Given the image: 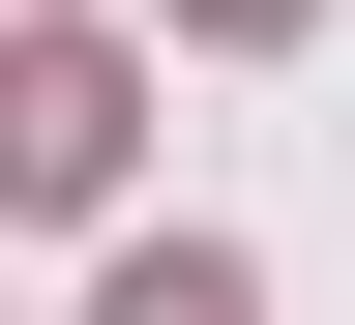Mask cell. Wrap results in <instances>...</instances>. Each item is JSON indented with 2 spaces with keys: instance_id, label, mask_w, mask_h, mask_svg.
<instances>
[{
  "instance_id": "obj_2",
  "label": "cell",
  "mask_w": 355,
  "mask_h": 325,
  "mask_svg": "<svg viewBox=\"0 0 355 325\" xmlns=\"http://www.w3.org/2000/svg\"><path fill=\"white\" fill-rule=\"evenodd\" d=\"M89 325H266V266L237 237H148V266H89Z\"/></svg>"
},
{
  "instance_id": "obj_1",
  "label": "cell",
  "mask_w": 355,
  "mask_h": 325,
  "mask_svg": "<svg viewBox=\"0 0 355 325\" xmlns=\"http://www.w3.org/2000/svg\"><path fill=\"white\" fill-rule=\"evenodd\" d=\"M119 148H148L119 30H0V207H119Z\"/></svg>"
},
{
  "instance_id": "obj_3",
  "label": "cell",
  "mask_w": 355,
  "mask_h": 325,
  "mask_svg": "<svg viewBox=\"0 0 355 325\" xmlns=\"http://www.w3.org/2000/svg\"><path fill=\"white\" fill-rule=\"evenodd\" d=\"M178 30H296V0H178Z\"/></svg>"
}]
</instances>
